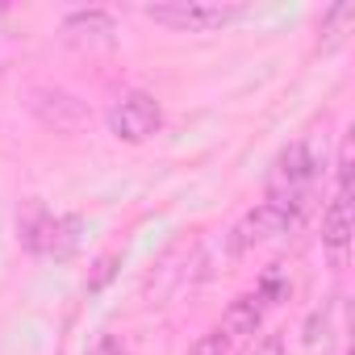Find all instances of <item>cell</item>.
<instances>
[{
	"instance_id": "1",
	"label": "cell",
	"mask_w": 355,
	"mask_h": 355,
	"mask_svg": "<svg viewBox=\"0 0 355 355\" xmlns=\"http://www.w3.org/2000/svg\"><path fill=\"white\" fill-rule=\"evenodd\" d=\"M301 209H305V197H263L251 214H243V218L234 222V230H230V239H226V251H230V255H247L251 247H259V243L284 234V230L297 222Z\"/></svg>"
},
{
	"instance_id": "2",
	"label": "cell",
	"mask_w": 355,
	"mask_h": 355,
	"mask_svg": "<svg viewBox=\"0 0 355 355\" xmlns=\"http://www.w3.org/2000/svg\"><path fill=\"white\" fill-rule=\"evenodd\" d=\"M150 21L184 30V34H209L243 17V5H218V0H167V5H146L142 9Z\"/></svg>"
},
{
	"instance_id": "3",
	"label": "cell",
	"mask_w": 355,
	"mask_h": 355,
	"mask_svg": "<svg viewBox=\"0 0 355 355\" xmlns=\"http://www.w3.org/2000/svg\"><path fill=\"white\" fill-rule=\"evenodd\" d=\"M159 125H163V109L150 92H125L109 109V130L121 142H146L159 134Z\"/></svg>"
},
{
	"instance_id": "4",
	"label": "cell",
	"mask_w": 355,
	"mask_h": 355,
	"mask_svg": "<svg viewBox=\"0 0 355 355\" xmlns=\"http://www.w3.org/2000/svg\"><path fill=\"white\" fill-rule=\"evenodd\" d=\"M30 113H34L42 125L59 130V134H80V130L92 121V113H88V105H84L80 96H71V92H63V88H51V84L30 88Z\"/></svg>"
},
{
	"instance_id": "5",
	"label": "cell",
	"mask_w": 355,
	"mask_h": 355,
	"mask_svg": "<svg viewBox=\"0 0 355 355\" xmlns=\"http://www.w3.org/2000/svg\"><path fill=\"white\" fill-rule=\"evenodd\" d=\"M21 243L38 255H67L76 251L80 243V222L76 218H59V214H46V209H34L26 222H21Z\"/></svg>"
},
{
	"instance_id": "6",
	"label": "cell",
	"mask_w": 355,
	"mask_h": 355,
	"mask_svg": "<svg viewBox=\"0 0 355 355\" xmlns=\"http://www.w3.org/2000/svg\"><path fill=\"white\" fill-rule=\"evenodd\" d=\"M318 175V159L309 150V142H293L288 150H280V159L272 163L268 175V197H305Z\"/></svg>"
},
{
	"instance_id": "7",
	"label": "cell",
	"mask_w": 355,
	"mask_h": 355,
	"mask_svg": "<svg viewBox=\"0 0 355 355\" xmlns=\"http://www.w3.org/2000/svg\"><path fill=\"white\" fill-rule=\"evenodd\" d=\"M268 293L255 284L251 293H243V297H234L230 305H226V313H222V334L230 338V343H243V338H251L255 330H259V322H263V313H268Z\"/></svg>"
},
{
	"instance_id": "8",
	"label": "cell",
	"mask_w": 355,
	"mask_h": 355,
	"mask_svg": "<svg viewBox=\"0 0 355 355\" xmlns=\"http://www.w3.org/2000/svg\"><path fill=\"white\" fill-rule=\"evenodd\" d=\"M63 38L71 46H113L117 26L105 9H80V13L63 17Z\"/></svg>"
},
{
	"instance_id": "9",
	"label": "cell",
	"mask_w": 355,
	"mask_h": 355,
	"mask_svg": "<svg viewBox=\"0 0 355 355\" xmlns=\"http://www.w3.org/2000/svg\"><path fill=\"white\" fill-rule=\"evenodd\" d=\"M355 234V218H351V184H338L334 201L326 205V218H322V243L334 259H343L347 243Z\"/></svg>"
},
{
	"instance_id": "10",
	"label": "cell",
	"mask_w": 355,
	"mask_h": 355,
	"mask_svg": "<svg viewBox=\"0 0 355 355\" xmlns=\"http://www.w3.org/2000/svg\"><path fill=\"white\" fill-rule=\"evenodd\" d=\"M355 21V5H334L326 17H322V51H334L343 38H347V26Z\"/></svg>"
},
{
	"instance_id": "11",
	"label": "cell",
	"mask_w": 355,
	"mask_h": 355,
	"mask_svg": "<svg viewBox=\"0 0 355 355\" xmlns=\"http://www.w3.org/2000/svg\"><path fill=\"white\" fill-rule=\"evenodd\" d=\"M234 351V343L222 334V330H209V334H201L193 347H189V355H230Z\"/></svg>"
},
{
	"instance_id": "12",
	"label": "cell",
	"mask_w": 355,
	"mask_h": 355,
	"mask_svg": "<svg viewBox=\"0 0 355 355\" xmlns=\"http://www.w3.org/2000/svg\"><path fill=\"white\" fill-rule=\"evenodd\" d=\"M255 355H288V343H284V334H268V338L255 347Z\"/></svg>"
},
{
	"instance_id": "13",
	"label": "cell",
	"mask_w": 355,
	"mask_h": 355,
	"mask_svg": "<svg viewBox=\"0 0 355 355\" xmlns=\"http://www.w3.org/2000/svg\"><path fill=\"white\" fill-rule=\"evenodd\" d=\"M113 263H117V255H109V259H101V263H96V276H92V284H88L92 293H96V288H101V284L113 276Z\"/></svg>"
}]
</instances>
